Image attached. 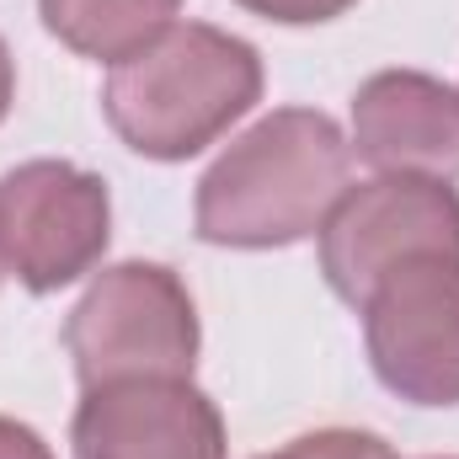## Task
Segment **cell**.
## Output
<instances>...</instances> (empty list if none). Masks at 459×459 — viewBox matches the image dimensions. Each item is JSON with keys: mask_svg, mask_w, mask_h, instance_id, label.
<instances>
[{"mask_svg": "<svg viewBox=\"0 0 459 459\" xmlns=\"http://www.w3.org/2000/svg\"><path fill=\"white\" fill-rule=\"evenodd\" d=\"M352 187V144L316 108H278L251 123L198 182V235L209 246L273 251L321 235Z\"/></svg>", "mask_w": 459, "mask_h": 459, "instance_id": "6da1fadb", "label": "cell"}, {"mask_svg": "<svg viewBox=\"0 0 459 459\" xmlns=\"http://www.w3.org/2000/svg\"><path fill=\"white\" fill-rule=\"evenodd\" d=\"M262 102V54L209 22H171L102 86L113 134L144 160H187Z\"/></svg>", "mask_w": 459, "mask_h": 459, "instance_id": "7a4b0ae2", "label": "cell"}, {"mask_svg": "<svg viewBox=\"0 0 459 459\" xmlns=\"http://www.w3.org/2000/svg\"><path fill=\"white\" fill-rule=\"evenodd\" d=\"M81 390L123 379H193L198 310L187 283L160 262H117L65 321Z\"/></svg>", "mask_w": 459, "mask_h": 459, "instance_id": "3957f363", "label": "cell"}, {"mask_svg": "<svg viewBox=\"0 0 459 459\" xmlns=\"http://www.w3.org/2000/svg\"><path fill=\"white\" fill-rule=\"evenodd\" d=\"M417 256L459 262V193L433 177H374L347 187L321 225V273L352 310Z\"/></svg>", "mask_w": 459, "mask_h": 459, "instance_id": "277c9868", "label": "cell"}, {"mask_svg": "<svg viewBox=\"0 0 459 459\" xmlns=\"http://www.w3.org/2000/svg\"><path fill=\"white\" fill-rule=\"evenodd\" d=\"M113 240V198L97 171L70 160H27L0 177L5 273L32 294H59L86 278Z\"/></svg>", "mask_w": 459, "mask_h": 459, "instance_id": "5b68a950", "label": "cell"}, {"mask_svg": "<svg viewBox=\"0 0 459 459\" xmlns=\"http://www.w3.org/2000/svg\"><path fill=\"white\" fill-rule=\"evenodd\" d=\"M379 385L411 406H459V262L417 256L358 305Z\"/></svg>", "mask_w": 459, "mask_h": 459, "instance_id": "8992f818", "label": "cell"}, {"mask_svg": "<svg viewBox=\"0 0 459 459\" xmlns=\"http://www.w3.org/2000/svg\"><path fill=\"white\" fill-rule=\"evenodd\" d=\"M75 459H225V417L193 379L86 390L70 422Z\"/></svg>", "mask_w": 459, "mask_h": 459, "instance_id": "52a82bcc", "label": "cell"}, {"mask_svg": "<svg viewBox=\"0 0 459 459\" xmlns=\"http://www.w3.org/2000/svg\"><path fill=\"white\" fill-rule=\"evenodd\" d=\"M352 155L379 177H459V91L422 70H379L352 97Z\"/></svg>", "mask_w": 459, "mask_h": 459, "instance_id": "ba28073f", "label": "cell"}, {"mask_svg": "<svg viewBox=\"0 0 459 459\" xmlns=\"http://www.w3.org/2000/svg\"><path fill=\"white\" fill-rule=\"evenodd\" d=\"M43 27L81 59L117 65L128 54H139L150 38H160L182 0H38Z\"/></svg>", "mask_w": 459, "mask_h": 459, "instance_id": "9c48e42d", "label": "cell"}, {"mask_svg": "<svg viewBox=\"0 0 459 459\" xmlns=\"http://www.w3.org/2000/svg\"><path fill=\"white\" fill-rule=\"evenodd\" d=\"M267 459H401L379 433H358V428H321V433H305L294 438L289 449Z\"/></svg>", "mask_w": 459, "mask_h": 459, "instance_id": "30bf717a", "label": "cell"}, {"mask_svg": "<svg viewBox=\"0 0 459 459\" xmlns=\"http://www.w3.org/2000/svg\"><path fill=\"white\" fill-rule=\"evenodd\" d=\"M235 5H246L251 16L278 22V27H316V22H337L358 0H235Z\"/></svg>", "mask_w": 459, "mask_h": 459, "instance_id": "8fae6325", "label": "cell"}, {"mask_svg": "<svg viewBox=\"0 0 459 459\" xmlns=\"http://www.w3.org/2000/svg\"><path fill=\"white\" fill-rule=\"evenodd\" d=\"M0 459H54V455H48V444H43L27 422L0 417Z\"/></svg>", "mask_w": 459, "mask_h": 459, "instance_id": "7c38bea8", "label": "cell"}, {"mask_svg": "<svg viewBox=\"0 0 459 459\" xmlns=\"http://www.w3.org/2000/svg\"><path fill=\"white\" fill-rule=\"evenodd\" d=\"M11 102H16V59H11V48L0 38V123L11 113Z\"/></svg>", "mask_w": 459, "mask_h": 459, "instance_id": "4fadbf2b", "label": "cell"}, {"mask_svg": "<svg viewBox=\"0 0 459 459\" xmlns=\"http://www.w3.org/2000/svg\"><path fill=\"white\" fill-rule=\"evenodd\" d=\"M0 278H5V251H0Z\"/></svg>", "mask_w": 459, "mask_h": 459, "instance_id": "5bb4252c", "label": "cell"}, {"mask_svg": "<svg viewBox=\"0 0 459 459\" xmlns=\"http://www.w3.org/2000/svg\"><path fill=\"white\" fill-rule=\"evenodd\" d=\"M444 459H455V455H444Z\"/></svg>", "mask_w": 459, "mask_h": 459, "instance_id": "9a60e30c", "label": "cell"}, {"mask_svg": "<svg viewBox=\"0 0 459 459\" xmlns=\"http://www.w3.org/2000/svg\"><path fill=\"white\" fill-rule=\"evenodd\" d=\"M262 459H267V455H262Z\"/></svg>", "mask_w": 459, "mask_h": 459, "instance_id": "2e32d148", "label": "cell"}]
</instances>
